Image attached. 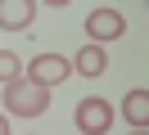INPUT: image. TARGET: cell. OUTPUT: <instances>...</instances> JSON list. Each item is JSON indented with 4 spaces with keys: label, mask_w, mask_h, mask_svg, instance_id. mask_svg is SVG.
<instances>
[{
    "label": "cell",
    "mask_w": 149,
    "mask_h": 135,
    "mask_svg": "<svg viewBox=\"0 0 149 135\" xmlns=\"http://www.w3.org/2000/svg\"><path fill=\"white\" fill-rule=\"evenodd\" d=\"M136 135H140V131H136Z\"/></svg>",
    "instance_id": "30bf717a"
},
{
    "label": "cell",
    "mask_w": 149,
    "mask_h": 135,
    "mask_svg": "<svg viewBox=\"0 0 149 135\" xmlns=\"http://www.w3.org/2000/svg\"><path fill=\"white\" fill-rule=\"evenodd\" d=\"M0 135H9V117H0Z\"/></svg>",
    "instance_id": "9c48e42d"
},
{
    "label": "cell",
    "mask_w": 149,
    "mask_h": 135,
    "mask_svg": "<svg viewBox=\"0 0 149 135\" xmlns=\"http://www.w3.org/2000/svg\"><path fill=\"white\" fill-rule=\"evenodd\" d=\"M18 77H23V63H18V54L0 50V81L9 86V81H18Z\"/></svg>",
    "instance_id": "ba28073f"
},
{
    "label": "cell",
    "mask_w": 149,
    "mask_h": 135,
    "mask_svg": "<svg viewBox=\"0 0 149 135\" xmlns=\"http://www.w3.org/2000/svg\"><path fill=\"white\" fill-rule=\"evenodd\" d=\"M68 72H72V63L68 59H59V54H36L32 59V68H27V81H36V86H54V81H63Z\"/></svg>",
    "instance_id": "3957f363"
},
{
    "label": "cell",
    "mask_w": 149,
    "mask_h": 135,
    "mask_svg": "<svg viewBox=\"0 0 149 135\" xmlns=\"http://www.w3.org/2000/svg\"><path fill=\"white\" fill-rule=\"evenodd\" d=\"M122 113H127V122L140 131V126L149 122V95H145V90H131V95H127V104H122Z\"/></svg>",
    "instance_id": "52a82bcc"
},
{
    "label": "cell",
    "mask_w": 149,
    "mask_h": 135,
    "mask_svg": "<svg viewBox=\"0 0 149 135\" xmlns=\"http://www.w3.org/2000/svg\"><path fill=\"white\" fill-rule=\"evenodd\" d=\"M109 126H113V108H109V99L86 95L81 104H77V131H81V135H109Z\"/></svg>",
    "instance_id": "7a4b0ae2"
},
{
    "label": "cell",
    "mask_w": 149,
    "mask_h": 135,
    "mask_svg": "<svg viewBox=\"0 0 149 135\" xmlns=\"http://www.w3.org/2000/svg\"><path fill=\"white\" fill-rule=\"evenodd\" d=\"M72 68L81 72V77H100V72L109 68V59H104V50H100V45H86V50H77Z\"/></svg>",
    "instance_id": "8992f818"
},
{
    "label": "cell",
    "mask_w": 149,
    "mask_h": 135,
    "mask_svg": "<svg viewBox=\"0 0 149 135\" xmlns=\"http://www.w3.org/2000/svg\"><path fill=\"white\" fill-rule=\"evenodd\" d=\"M32 14H36V9H32L27 0H0V27H5V32L32 27Z\"/></svg>",
    "instance_id": "5b68a950"
},
{
    "label": "cell",
    "mask_w": 149,
    "mask_h": 135,
    "mask_svg": "<svg viewBox=\"0 0 149 135\" xmlns=\"http://www.w3.org/2000/svg\"><path fill=\"white\" fill-rule=\"evenodd\" d=\"M5 104H9L14 117H41L50 108V90L36 86V81H27V77H18V81L5 86Z\"/></svg>",
    "instance_id": "6da1fadb"
},
{
    "label": "cell",
    "mask_w": 149,
    "mask_h": 135,
    "mask_svg": "<svg viewBox=\"0 0 149 135\" xmlns=\"http://www.w3.org/2000/svg\"><path fill=\"white\" fill-rule=\"evenodd\" d=\"M86 32H91L95 41H118V36L127 32V23H122L118 9H95V14L86 18Z\"/></svg>",
    "instance_id": "277c9868"
}]
</instances>
